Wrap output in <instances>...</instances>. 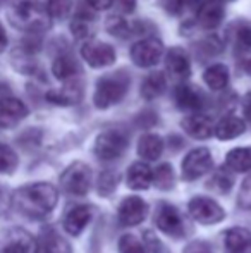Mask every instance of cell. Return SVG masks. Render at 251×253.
<instances>
[{"mask_svg": "<svg viewBox=\"0 0 251 253\" xmlns=\"http://www.w3.org/2000/svg\"><path fill=\"white\" fill-rule=\"evenodd\" d=\"M57 200L59 193L55 186H52L50 183L28 184V186L16 190L10 197L12 205L21 213L28 217H35V219L48 215L54 210V207L57 205Z\"/></svg>", "mask_w": 251, "mask_h": 253, "instance_id": "6da1fadb", "label": "cell"}, {"mask_svg": "<svg viewBox=\"0 0 251 253\" xmlns=\"http://www.w3.org/2000/svg\"><path fill=\"white\" fill-rule=\"evenodd\" d=\"M9 21L28 33H40L50 28V16L40 0H10Z\"/></svg>", "mask_w": 251, "mask_h": 253, "instance_id": "7a4b0ae2", "label": "cell"}, {"mask_svg": "<svg viewBox=\"0 0 251 253\" xmlns=\"http://www.w3.org/2000/svg\"><path fill=\"white\" fill-rule=\"evenodd\" d=\"M129 84L131 80L124 73H115L100 78L93 95L95 105L98 109H108V107L119 103L129 90Z\"/></svg>", "mask_w": 251, "mask_h": 253, "instance_id": "3957f363", "label": "cell"}, {"mask_svg": "<svg viewBox=\"0 0 251 253\" xmlns=\"http://www.w3.org/2000/svg\"><path fill=\"white\" fill-rule=\"evenodd\" d=\"M61 186L71 197H84L91 186V169L83 162H74L61 176Z\"/></svg>", "mask_w": 251, "mask_h": 253, "instance_id": "277c9868", "label": "cell"}, {"mask_svg": "<svg viewBox=\"0 0 251 253\" xmlns=\"http://www.w3.org/2000/svg\"><path fill=\"white\" fill-rule=\"evenodd\" d=\"M155 224L160 231L172 238H182L186 233V220L171 203H160L155 212Z\"/></svg>", "mask_w": 251, "mask_h": 253, "instance_id": "5b68a950", "label": "cell"}, {"mask_svg": "<svg viewBox=\"0 0 251 253\" xmlns=\"http://www.w3.org/2000/svg\"><path fill=\"white\" fill-rule=\"evenodd\" d=\"M127 138L122 131L108 129L98 134L95 141V153L102 160H114L126 150Z\"/></svg>", "mask_w": 251, "mask_h": 253, "instance_id": "8992f818", "label": "cell"}, {"mask_svg": "<svg viewBox=\"0 0 251 253\" xmlns=\"http://www.w3.org/2000/svg\"><path fill=\"white\" fill-rule=\"evenodd\" d=\"M188 210L196 222L200 224H217L225 217V212L215 200L207 197H196L189 202Z\"/></svg>", "mask_w": 251, "mask_h": 253, "instance_id": "52a82bcc", "label": "cell"}, {"mask_svg": "<svg viewBox=\"0 0 251 253\" xmlns=\"http://www.w3.org/2000/svg\"><path fill=\"white\" fill-rule=\"evenodd\" d=\"M214 160L208 148H194L182 160V177L186 181H193L205 176L212 170Z\"/></svg>", "mask_w": 251, "mask_h": 253, "instance_id": "ba28073f", "label": "cell"}, {"mask_svg": "<svg viewBox=\"0 0 251 253\" xmlns=\"http://www.w3.org/2000/svg\"><path fill=\"white\" fill-rule=\"evenodd\" d=\"M81 55L88 62V66H91L93 69L108 67L117 59L112 45L104 43V42H98V40H88L81 47Z\"/></svg>", "mask_w": 251, "mask_h": 253, "instance_id": "9c48e42d", "label": "cell"}, {"mask_svg": "<svg viewBox=\"0 0 251 253\" xmlns=\"http://www.w3.org/2000/svg\"><path fill=\"white\" fill-rule=\"evenodd\" d=\"M164 45L157 38H148L141 40L133 45L131 48V59L138 67H151L162 59Z\"/></svg>", "mask_w": 251, "mask_h": 253, "instance_id": "30bf717a", "label": "cell"}, {"mask_svg": "<svg viewBox=\"0 0 251 253\" xmlns=\"http://www.w3.org/2000/svg\"><path fill=\"white\" fill-rule=\"evenodd\" d=\"M148 205L143 198L140 197H127L119 205V222L122 226H138L146 219Z\"/></svg>", "mask_w": 251, "mask_h": 253, "instance_id": "8fae6325", "label": "cell"}, {"mask_svg": "<svg viewBox=\"0 0 251 253\" xmlns=\"http://www.w3.org/2000/svg\"><path fill=\"white\" fill-rule=\"evenodd\" d=\"M28 116V107L12 97L0 98V127H12Z\"/></svg>", "mask_w": 251, "mask_h": 253, "instance_id": "7c38bea8", "label": "cell"}, {"mask_svg": "<svg viewBox=\"0 0 251 253\" xmlns=\"http://www.w3.org/2000/svg\"><path fill=\"white\" fill-rule=\"evenodd\" d=\"M93 210L88 205H76L64 215V229L72 236L83 233V229L88 226V222L91 220Z\"/></svg>", "mask_w": 251, "mask_h": 253, "instance_id": "4fadbf2b", "label": "cell"}, {"mask_svg": "<svg viewBox=\"0 0 251 253\" xmlns=\"http://www.w3.org/2000/svg\"><path fill=\"white\" fill-rule=\"evenodd\" d=\"M165 66H167V71L171 73V76L176 78V80H184L191 73L189 57L184 48L181 47H174L167 52V55H165Z\"/></svg>", "mask_w": 251, "mask_h": 253, "instance_id": "5bb4252c", "label": "cell"}, {"mask_svg": "<svg viewBox=\"0 0 251 253\" xmlns=\"http://www.w3.org/2000/svg\"><path fill=\"white\" fill-rule=\"evenodd\" d=\"M181 126L191 138H196V140L210 138L212 133H214V126H212L210 117L203 116V114H198V112L184 117L182 123H181Z\"/></svg>", "mask_w": 251, "mask_h": 253, "instance_id": "9a60e30c", "label": "cell"}, {"mask_svg": "<svg viewBox=\"0 0 251 253\" xmlns=\"http://www.w3.org/2000/svg\"><path fill=\"white\" fill-rule=\"evenodd\" d=\"M196 19L200 23L201 28L207 30H214L224 19V9L217 0H207L205 3H201L196 10Z\"/></svg>", "mask_w": 251, "mask_h": 253, "instance_id": "2e32d148", "label": "cell"}, {"mask_svg": "<svg viewBox=\"0 0 251 253\" xmlns=\"http://www.w3.org/2000/svg\"><path fill=\"white\" fill-rule=\"evenodd\" d=\"M35 253H71V247L54 229H45L36 243Z\"/></svg>", "mask_w": 251, "mask_h": 253, "instance_id": "e0dca14e", "label": "cell"}, {"mask_svg": "<svg viewBox=\"0 0 251 253\" xmlns=\"http://www.w3.org/2000/svg\"><path fill=\"white\" fill-rule=\"evenodd\" d=\"M153 183V170L144 162H134L127 170V186L133 190H146Z\"/></svg>", "mask_w": 251, "mask_h": 253, "instance_id": "ac0fdd59", "label": "cell"}, {"mask_svg": "<svg viewBox=\"0 0 251 253\" xmlns=\"http://www.w3.org/2000/svg\"><path fill=\"white\" fill-rule=\"evenodd\" d=\"M225 253H251V233L243 227H232L225 234Z\"/></svg>", "mask_w": 251, "mask_h": 253, "instance_id": "d6986e66", "label": "cell"}, {"mask_svg": "<svg viewBox=\"0 0 251 253\" xmlns=\"http://www.w3.org/2000/svg\"><path fill=\"white\" fill-rule=\"evenodd\" d=\"M176 105L181 110H193L196 114V110L201 109V95L198 90H194L189 84H181V86L176 88V95H174Z\"/></svg>", "mask_w": 251, "mask_h": 253, "instance_id": "ffe728a7", "label": "cell"}, {"mask_svg": "<svg viewBox=\"0 0 251 253\" xmlns=\"http://www.w3.org/2000/svg\"><path fill=\"white\" fill-rule=\"evenodd\" d=\"M245 129L246 124L243 119L236 116H225L215 127V134H217L218 140H234V138L241 136Z\"/></svg>", "mask_w": 251, "mask_h": 253, "instance_id": "44dd1931", "label": "cell"}, {"mask_svg": "<svg viewBox=\"0 0 251 253\" xmlns=\"http://www.w3.org/2000/svg\"><path fill=\"white\" fill-rule=\"evenodd\" d=\"M164 152V141L158 134H143L138 143V155L143 160H157Z\"/></svg>", "mask_w": 251, "mask_h": 253, "instance_id": "7402d4cb", "label": "cell"}, {"mask_svg": "<svg viewBox=\"0 0 251 253\" xmlns=\"http://www.w3.org/2000/svg\"><path fill=\"white\" fill-rule=\"evenodd\" d=\"M83 97V91H81L79 84H66L61 90H54L47 93V100L52 103H57V105H74L77 103Z\"/></svg>", "mask_w": 251, "mask_h": 253, "instance_id": "603a6c76", "label": "cell"}, {"mask_svg": "<svg viewBox=\"0 0 251 253\" xmlns=\"http://www.w3.org/2000/svg\"><path fill=\"white\" fill-rule=\"evenodd\" d=\"M0 253H35L33 240L24 231H14Z\"/></svg>", "mask_w": 251, "mask_h": 253, "instance_id": "cb8c5ba5", "label": "cell"}, {"mask_svg": "<svg viewBox=\"0 0 251 253\" xmlns=\"http://www.w3.org/2000/svg\"><path fill=\"white\" fill-rule=\"evenodd\" d=\"M165 86H167V81H165L164 73H151L141 83V97L146 100H153L164 93Z\"/></svg>", "mask_w": 251, "mask_h": 253, "instance_id": "d4e9b609", "label": "cell"}, {"mask_svg": "<svg viewBox=\"0 0 251 253\" xmlns=\"http://www.w3.org/2000/svg\"><path fill=\"white\" fill-rule=\"evenodd\" d=\"M52 73H54V76L61 81H72L74 78L79 74V67H77V64L74 59H71V57H67V55H62L54 60Z\"/></svg>", "mask_w": 251, "mask_h": 253, "instance_id": "484cf974", "label": "cell"}, {"mask_svg": "<svg viewBox=\"0 0 251 253\" xmlns=\"http://www.w3.org/2000/svg\"><path fill=\"white\" fill-rule=\"evenodd\" d=\"M203 80L212 90H224L229 83V71L224 64H214L203 73Z\"/></svg>", "mask_w": 251, "mask_h": 253, "instance_id": "4316f807", "label": "cell"}, {"mask_svg": "<svg viewBox=\"0 0 251 253\" xmlns=\"http://www.w3.org/2000/svg\"><path fill=\"white\" fill-rule=\"evenodd\" d=\"M225 164L229 169L236 172H246L251 170V148H234L227 153Z\"/></svg>", "mask_w": 251, "mask_h": 253, "instance_id": "83f0119b", "label": "cell"}, {"mask_svg": "<svg viewBox=\"0 0 251 253\" xmlns=\"http://www.w3.org/2000/svg\"><path fill=\"white\" fill-rule=\"evenodd\" d=\"M93 16L88 12H77L71 24V31L76 38H90L93 35Z\"/></svg>", "mask_w": 251, "mask_h": 253, "instance_id": "f1b7e54d", "label": "cell"}, {"mask_svg": "<svg viewBox=\"0 0 251 253\" xmlns=\"http://www.w3.org/2000/svg\"><path fill=\"white\" fill-rule=\"evenodd\" d=\"M153 184L158 190H171L174 186V170L169 164H162L153 172Z\"/></svg>", "mask_w": 251, "mask_h": 253, "instance_id": "f546056e", "label": "cell"}, {"mask_svg": "<svg viewBox=\"0 0 251 253\" xmlns=\"http://www.w3.org/2000/svg\"><path fill=\"white\" fill-rule=\"evenodd\" d=\"M17 164H19V159L16 152L7 145H0V174H12Z\"/></svg>", "mask_w": 251, "mask_h": 253, "instance_id": "4dcf8cb0", "label": "cell"}, {"mask_svg": "<svg viewBox=\"0 0 251 253\" xmlns=\"http://www.w3.org/2000/svg\"><path fill=\"white\" fill-rule=\"evenodd\" d=\"M107 31L112 37L127 38V35L131 33V28H129V24H127V21L122 19L121 16H112L107 19Z\"/></svg>", "mask_w": 251, "mask_h": 253, "instance_id": "1f68e13d", "label": "cell"}, {"mask_svg": "<svg viewBox=\"0 0 251 253\" xmlns=\"http://www.w3.org/2000/svg\"><path fill=\"white\" fill-rule=\"evenodd\" d=\"M234 40L241 48H251V24L246 21H239L234 26Z\"/></svg>", "mask_w": 251, "mask_h": 253, "instance_id": "d6a6232c", "label": "cell"}, {"mask_svg": "<svg viewBox=\"0 0 251 253\" xmlns=\"http://www.w3.org/2000/svg\"><path fill=\"white\" fill-rule=\"evenodd\" d=\"M169 14H184L188 10H198L200 0H167L165 3Z\"/></svg>", "mask_w": 251, "mask_h": 253, "instance_id": "836d02e7", "label": "cell"}, {"mask_svg": "<svg viewBox=\"0 0 251 253\" xmlns=\"http://www.w3.org/2000/svg\"><path fill=\"white\" fill-rule=\"evenodd\" d=\"M119 252L121 253H146V248L143 247L140 240L133 234H124L119 240Z\"/></svg>", "mask_w": 251, "mask_h": 253, "instance_id": "e575fe53", "label": "cell"}, {"mask_svg": "<svg viewBox=\"0 0 251 253\" xmlns=\"http://www.w3.org/2000/svg\"><path fill=\"white\" fill-rule=\"evenodd\" d=\"M47 12L50 17L64 19L71 12V0H48Z\"/></svg>", "mask_w": 251, "mask_h": 253, "instance_id": "d590c367", "label": "cell"}, {"mask_svg": "<svg viewBox=\"0 0 251 253\" xmlns=\"http://www.w3.org/2000/svg\"><path fill=\"white\" fill-rule=\"evenodd\" d=\"M208 188H212V190L217 191V193H227L232 188V177L229 176L225 170H220V172H217L212 177Z\"/></svg>", "mask_w": 251, "mask_h": 253, "instance_id": "8d00e7d4", "label": "cell"}, {"mask_svg": "<svg viewBox=\"0 0 251 253\" xmlns=\"http://www.w3.org/2000/svg\"><path fill=\"white\" fill-rule=\"evenodd\" d=\"M238 203H239V207H243V209H251V174L245 179V183H243Z\"/></svg>", "mask_w": 251, "mask_h": 253, "instance_id": "74e56055", "label": "cell"}, {"mask_svg": "<svg viewBox=\"0 0 251 253\" xmlns=\"http://www.w3.org/2000/svg\"><path fill=\"white\" fill-rule=\"evenodd\" d=\"M115 186H117V176H115V174L107 172V174H104V176H100V186H98L100 193L108 195Z\"/></svg>", "mask_w": 251, "mask_h": 253, "instance_id": "f35d334b", "label": "cell"}, {"mask_svg": "<svg viewBox=\"0 0 251 253\" xmlns=\"http://www.w3.org/2000/svg\"><path fill=\"white\" fill-rule=\"evenodd\" d=\"M90 5L97 10H104V9H108L115 3V0H88Z\"/></svg>", "mask_w": 251, "mask_h": 253, "instance_id": "ab89813d", "label": "cell"}, {"mask_svg": "<svg viewBox=\"0 0 251 253\" xmlns=\"http://www.w3.org/2000/svg\"><path fill=\"white\" fill-rule=\"evenodd\" d=\"M115 3L122 12H133L134 7H136V0H115Z\"/></svg>", "mask_w": 251, "mask_h": 253, "instance_id": "60d3db41", "label": "cell"}, {"mask_svg": "<svg viewBox=\"0 0 251 253\" xmlns=\"http://www.w3.org/2000/svg\"><path fill=\"white\" fill-rule=\"evenodd\" d=\"M186 253H212V250L203 243H194L186 250Z\"/></svg>", "mask_w": 251, "mask_h": 253, "instance_id": "b9f144b4", "label": "cell"}, {"mask_svg": "<svg viewBox=\"0 0 251 253\" xmlns=\"http://www.w3.org/2000/svg\"><path fill=\"white\" fill-rule=\"evenodd\" d=\"M7 207H9V195L5 193L3 188H0V213H2Z\"/></svg>", "mask_w": 251, "mask_h": 253, "instance_id": "7bdbcfd3", "label": "cell"}, {"mask_svg": "<svg viewBox=\"0 0 251 253\" xmlns=\"http://www.w3.org/2000/svg\"><path fill=\"white\" fill-rule=\"evenodd\" d=\"M243 110H245L246 117L251 121V93H248L245 97V100H243Z\"/></svg>", "mask_w": 251, "mask_h": 253, "instance_id": "ee69618b", "label": "cell"}, {"mask_svg": "<svg viewBox=\"0 0 251 253\" xmlns=\"http://www.w3.org/2000/svg\"><path fill=\"white\" fill-rule=\"evenodd\" d=\"M7 47V35H5V30L2 28V24H0V52H3Z\"/></svg>", "mask_w": 251, "mask_h": 253, "instance_id": "f6af8a7d", "label": "cell"}, {"mask_svg": "<svg viewBox=\"0 0 251 253\" xmlns=\"http://www.w3.org/2000/svg\"><path fill=\"white\" fill-rule=\"evenodd\" d=\"M243 69H245L246 73H248L250 76H251V59L250 60H245V62H243Z\"/></svg>", "mask_w": 251, "mask_h": 253, "instance_id": "bcb514c9", "label": "cell"}, {"mask_svg": "<svg viewBox=\"0 0 251 253\" xmlns=\"http://www.w3.org/2000/svg\"><path fill=\"white\" fill-rule=\"evenodd\" d=\"M0 2H2V0H0Z\"/></svg>", "mask_w": 251, "mask_h": 253, "instance_id": "7dc6e473", "label": "cell"}]
</instances>
